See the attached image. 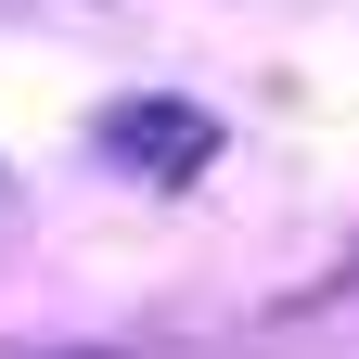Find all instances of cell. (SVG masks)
I'll list each match as a JSON object with an SVG mask.
<instances>
[{"label":"cell","instance_id":"6da1fadb","mask_svg":"<svg viewBox=\"0 0 359 359\" xmlns=\"http://www.w3.org/2000/svg\"><path fill=\"white\" fill-rule=\"evenodd\" d=\"M103 154H116L128 180H205V167H218V116H205V103H154V90H142V103L103 116Z\"/></svg>","mask_w":359,"mask_h":359}]
</instances>
